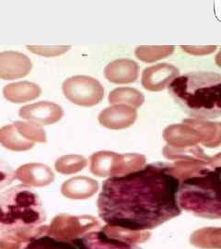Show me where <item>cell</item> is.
I'll use <instances>...</instances> for the list:
<instances>
[{"instance_id": "cell-8", "label": "cell", "mask_w": 221, "mask_h": 249, "mask_svg": "<svg viewBox=\"0 0 221 249\" xmlns=\"http://www.w3.org/2000/svg\"><path fill=\"white\" fill-rule=\"evenodd\" d=\"M16 178V172L8 162L0 159V192L11 185Z\"/></svg>"}, {"instance_id": "cell-7", "label": "cell", "mask_w": 221, "mask_h": 249, "mask_svg": "<svg viewBox=\"0 0 221 249\" xmlns=\"http://www.w3.org/2000/svg\"><path fill=\"white\" fill-rule=\"evenodd\" d=\"M21 249H82L80 238H65L40 233L32 236Z\"/></svg>"}, {"instance_id": "cell-3", "label": "cell", "mask_w": 221, "mask_h": 249, "mask_svg": "<svg viewBox=\"0 0 221 249\" xmlns=\"http://www.w3.org/2000/svg\"><path fill=\"white\" fill-rule=\"evenodd\" d=\"M45 221L44 205L33 188L18 185L0 192V232L34 230Z\"/></svg>"}, {"instance_id": "cell-1", "label": "cell", "mask_w": 221, "mask_h": 249, "mask_svg": "<svg viewBox=\"0 0 221 249\" xmlns=\"http://www.w3.org/2000/svg\"><path fill=\"white\" fill-rule=\"evenodd\" d=\"M180 182L163 163L108 178L98 198L99 216L110 227L125 231L157 228L181 214Z\"/></svg>"}, {"instance_id": "cell-5", "label": "cell", "mask_w": 221, "mask_h": 249, "mask_svg": "<svg viewBox=\"0 0 221 249\" xmlns=\"http://www.w3.org/2000/svg\"><path fill=\"white\" fill-rule=\"evenodd\" d=\"M80 238L82 249H141L133 242L109 235L104 231L89 232Z\"/></svg>"}, {"instance_id": "cell-2", "label": "cell", "mask_w": 221, "mask_h": 249, "mask_svg": "<svg viewBox=\"0 0 221 249\" xmlns=\"http://www.w3.org/2000/svg\"><path fill=\"white\" fill-rule=\"evenodd\" d=\"M169 93L186 114L195 118H218L221 115V76L214 72H190L176 77Z\"/></svg>"}, {"instance_id": "cell-4", "label": "cell", "mask_w": 221, "mask_h": 249, "mask_svg": "<svg viewBox=\"0 0 221 249\" xmlns=\"http://www.w3.org/2000/svg\"><path fill=\"white\" fill-rule=\"evenodd\" d=\"M221 166L204 168L180 182V208L207 218H221Z\"/></svg>"}, {"instance_id": "cell-6", "label": "cell", "mask_w": 221, "mask_h": 249, "mask_svg": "<svg viewBox=\"0 0 221 249\" xmlns=\"http://www.w3.org/2000/svg\"><path fill=\"white\" fill-rule=\"evenodd\" d=\"M179 70L168 64H159L156 67L146 69L143 74L142 84L144 88L151 90L163 89L169 86L171 79L179 75Z\"/></svg>"}]
</instances>
